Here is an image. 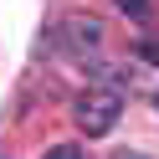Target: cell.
Segmentation results:
<instances>
[{
    "label": "cell",
    "instance_id": "cell-1",
    "mask_svg": "<svg viewBox=\"0 0 159 159\" xmlns=\"http://www.w3.org/2000/svg\"><path fill=\"white\" fill-rule=\"evenodd\" d=\"M118 113H123V93L118 87H87L82 98H77V128H82L87 139H98V134H108V128L118 123Z\"/></svg>",
    "mask_w": 159,
    "mask_h": 159
},
{
    "label": "cell",
    "instance_id": "cell-2",
    "mask_svg": "<svg viewBox=\"0 0 159 159\" xmlns=\"http://www.w3.org/2000/svg\"><path fill=\"white\" fill-rule=\"evenodd\" d=\"M62 41L72 46L77 57H87V52H98V46H103V26L87 21V16H72V21L62 26Z\"/></svg>",
    "mask_w": 159,
    "mask_h": 159
},
{
    "label": "cell",
    "instance_id": "cell-3",
    "mask_svg": "<svg viewBox=\"0 0 159 159\" xmlns=\"http://www.w3.org/2000/svg\"><path fill=\"white\" fill-rule=\"evenodd\" d=\"M118 11H128V16H144V11H149V0H118Z\"/></svg>",
    "mask_w": 159,
    "mask_h": 159
},
{
    "label": "cell",
    "instance_id": "cell-4",
    "mask_svg": "<svg viewBox=\"0 0 159 159\" xmlns=\"http://www.w3.org/2000/svg\"><path fill=\"white\" fill-rule=\"evenodd\" d=\"M46 159H77V144H57V149H52Z\"/></svg>",
    "mask_w": 159,
    "mask_h": 159
},
{
    "label": "cell",
    "instance_id": "cell-5",
    "mask_svg": "<svg viewBox=\"0 0 159 159\" xmlns=\"http://www.w3.org/2000/svg\"><path fill=\"white\" fill-rule=\"evenodd\" d=\"M113 159H149V154H128V149H123V154H113Z\"/></svg>",
    "mask_w": 159,
    "mask_h": 159
},
{
    "label": "cell",
    "instance_id": "cell-6",
    "mask_svg": "<svg viewBox=\"0 0 159 159\" xmlns=\"http://www.w3.org/2000/svg\"><path fill=\"white\" fill-rule=\"evenodd\" d=\"M154 103H159V93H154Z\"/></svg>",
    "mask_w": 159,
    "mask_h": 159
}]
</instances>
